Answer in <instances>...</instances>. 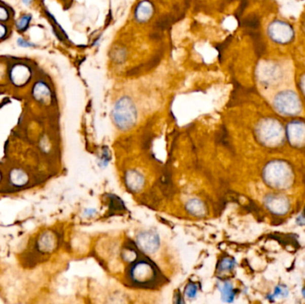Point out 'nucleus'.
I'll return each mask as SVG.
<instances>
[{
    "mask_svg": "<svg viewBox=\"0 0 305 304\" xmlns=\"http://www.w3.org/2000/svg\"><path fill=\"white\" fill-rule=\"evenodd\" d=\"M9 34V27L4 22H0V41H4Z\"/></svg>",
    "mask_w": 305,
    "mask_h": 304,
    "instance_id": "nucleus-17",
    "label": "nucleus"
},
{
    "mask_svg": "<svg viewBox=\"0 0 305 304\" xmlns=\"http://www.w3.org/2000/svg\"><path fill=\"white\" fill-rule=\"evenodd\" d=\"M0 179H1V174H0Z\"/></svg>",
    "mask_w": 305,
    "mask_h": 304,
    "instance_id": "nucleus-21",
    "label": "nucleus"
},
{
    "mask_svg": "<svg viewBox=\"0 0 305 304\" xmlns=\"http://www.w3.org/2000/svg\"><path fill=\"white\" fill-rule=\"evenodd\" d=\"M114 124L121 130H127L136 123L138 118L136 106L129 96H121L114 105L112 112Z\"/></svg>",
    "mask_w": 305,
    "mask_h": 304,
    "instance_id": "nucleus-1",
    "label": "nucleus"
},
{
    "mask_svg": "<svg viewBox=\"0 0 305 304\" xmlns=\"http://www.w3.org/2000/svg\"><path fill=\"white\" fill-rule=\"evenodd\" d=\"M144 177L141 173L137 171H129L126 173L125 182L129 189L132 191H139L144 186Z\"/></svg>",
    "mask_w": 305,
    "mask_h": 304,
    "instance_id": "nucleus-8",
    "label": "nucleus"
},
{
    "mask_svg": "<svg viewBox=\"0 0 305 304\" xmlns=\"http://www.w3.org/2000/svg\"><path fill=\"white\" fill-rule=\"evenodd\" d=\"M111 155L110 153H109V150L106 148L105 151L103 152V154H102V159H101V162L103 163V166H106V165L108 163V161L110 160Z\"/></svg>",
    "mask_w": 305,
    "mask_h": 304,
    "instance_id": "nucleus-18",
    "label": "nucleus"
},
{
    "mask_svg": "<svg viewBox=\"0 0 305 304\" xmlns=\"http://www.w3.org/2000/svg\"><path fill=\"white\" fill-rule=\"evenodd\" d=\"M155 275L154 267L146 261L137 263L131 269V279L133 281L140 284H146L153 279Z\"/></svg>",
    "mask_w": 305,
    "mask_h": 304,
    "instance_id": "nucleus-4",
    "label": "nucleus"
},
{
    "mask_svg": "<svg viewBox=\"0 0 305 304\" xmlns=\"http://www.w3.org/2000/svg\"><path fill=\"white\" fill-rule=\"evenodd\" d=\"M186 209L194 216H202L206 213V206L198 199H191L187 202Z\"/></svg>",
    "mask_w": 305,
    "mask_h": 304,
    "instance_id": "nucleus-9",
    "label": "nucleus"
},
{
    "mask_svg": "<svg viewBox=\"0 0 305 304\" xmlns=\"http://www.w3.org/2000/svg\"><path fill=\"white\" fill-rule=\"evenodd\" d=\"M268 35L277 43L286 44L293 40L294 30L286 22L276 21L268 26Z\"/></svg>",
    "mask_w": 305,
    "mask_h": 304,
    "instance_id": "nucleus-3",
    "label": "nucleus"
},
{
    "mask_svg": "<svg viewBox=\"0 0 305 304\" xmlns=\"http://www.w3.org/2000/svg\"><path fill=\"white\" fill-rule=\"evenodd\" d=\"M197 290H198V287H197V285L196 284H194V283H190V284H188L187 287H186V290H185V294H186V296L188 297V298H195L196 296V294H197Z\"/></svg>",
    "mask_w": 305,
    "mask_h": 304,
    "instance_id": "nucleus-15",
    "label": "nucleus"
},
{
    "mask_svg": "<svg viewBox=\"0 0 305 304\" xmlns=\"http://www.w3.org/2000/svg\"><path fill=\"white\" fill-rule=\"evenodd\" d=\"M302 294H303V295H304L305 297V288L304 289L302 290Z\"/></svg>",
    "mask_w": 305,
    "mask_h": 304,
    "instance_id": "nucleus-20",
    "label": "nucleus"
},
{
    "mask_svg": "<svg viewBox=\"0 0 305 304\" xmlns=\"http://www.w3.org/2000/svg\"><path fill=\"white\" fill-rule=\"evenodd\" d=\"M33 1L34 0H21V2H22V5H23V6H25V7H27V8L30 7V6L32 5V3H33Z\"/></svg>",
    "mask_w": 305,
    "mask_h": 304,
    "instance_id": "nucleus-19",
    "label": "nucleus"
},
{
    "mask_svg": "<svg viewBox=\"0 0 305 304\" xmlns=\"http://www.w3.org/2000/svg\"><path fill=\"white\" fill-rule=\"evenodd\" d=\"M11 180L16 186H22L28 181V177L26 173L20 170L13 171L11 173Z\"/></svg>",
    "mask_w": 305,
    "mask_h": 304,
    "instance_id": "nucleus-12",
    "label": "nucleus"
},
{
    "mask_svg": "<svg viewBox=\"0 0 305 304\" xmlns=\"http://www.w3.org/2000/svg\"><path fill=\"white\" fill-rule=\"evenodd\" d=\"M220 292L221 293L222 300L227 302H231L235 297V291L233 289V286L229 282H225L222 286H219Z\"/></svg>",
    "mask_w": 305,
    "mask_h": 304,
    "instance_id": "nucleus-11",
    "label": "nucleus"
},
{
    "mask_svg": "<svg viewBox=\"0 0 305 304\" xmlns=\"http://www.w3.org/2000/svg\"><path fill=\"white\" fill-rule=\"evenodd\" d=\"M137 243L138 246H140V249L143 250L144 252L155 253L160 246V239L158 235L155 233L150 231H146L138 235Z\"/></svg>",
    "mask_w": 305,
    "mask_h": 304,
    "instance_id": "nucleus-5",
    "label": "nucleus"
},
{
    "mask_svg": "<svg viewBox=\"0 0 305 304\" xmlns=\"http://www.w3.org/2000/svg\"><path fill=\"white\" fill-rule=\"evenodd\" d=\"M32 21V15L30 14H25L20 16L15 22V29L18 32L24 33L28 30Z\"/></svg>",
    "mask_w": 305,
    "mask_h": 304,
    "instance_id": "nucleus-10",
    "label": "nucleus"
},
{
    "mask_svg": "<svg viewBox=\"0 0 305 304\" xmlns=\"http://www.w3.org/2000/svg\"><path fill=\"white\" fill-rule=\"evenodd\" d=\"M16 44L20 48H35L36 45L34 44L33 42H30V41H27L25 39H23L22 37H19L16 41Z\"/></svg>",
    "mask_w": 305,
    "mask_h": 304,
    "instance_id": "nucleus-16",
    "label": "nucleus"
},
{
    "mask_svg": "<svg viewBox=\"0 0 305 304\" xmlns=\"http://www.w3.org/2000/svg\"><path fill=\"white\" fill-rule=\"evenodd\" d=\"M34 76L32 68L24 62H16L8 72L9 81L15 88H24Z\"/></svg>",
    "mask_w": 305,
    "mask_h": 304,
    "instance_id": "nucleus-2",
    "label": "nucleus"
},
{
    "mask_svg": "<svg viewBox=\"0 0 305 304\" xmlns=\"http://www.w3.org/2000/svg\"><path fill=\"white\" fill-rule=\"evenodd\" d=\"M33 98L41 103H48L51 99L52 92L48 83L44 81H37L32 88Z\"/></svg>",
    "mask_w": 305,
    "mask_h": 304,
    "instance_id": "nucleus-7",
    "label": "nucleus"
},
{
    "mask_svg": "<svg viewBox=\"0 0 305 304\" xmlns=\"http://www.w3.org/2000/svg\"><path fill=\"white\" fill-rule=\"evenodd\" d=\"M11 19V13L8 10L7 7H5L3 5L0 4V22H9Z\"/></svg>",
    "mask_w": 305,
    "mask_h": 304,
    "instance_id": "nucleus-14",
    "label": "nucleus"
},
{
    "mask_svg": "<svg viewBox=\"0 0 305 304\" xmlns=\"http://www.w3.org/2000/svg\"><path fill=\"white\" fill-rule=\"evenodd\" d=\"M235 260L230 258H225L224 260H221L219 264L218 269L220 272H230L233 269V267H235Z\"/></svg>",
    "mask_w": 305,
    "mask_h": 304,
    "instance_id": "nucleus-13",
    "label": "nucleus"
},
{
    "mask_svg": "<svg viewBox=\"0 0 305 304\" xmlns=\"http://www.w3.org/2000/svg\"><path fill=\"white\" fill-rule=\"evenodd\" d=\"M155 7L150 0H141L135 8L134 17L140 23H146L148 22L154 15Z\"/></svg>",
    "mask_w": 305,
    "mask_h": 304,
    "instance_id": "nucleus-6",
    "label": "nucleus"
}]
</instances>
